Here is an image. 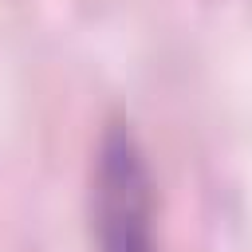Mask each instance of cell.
Here are the masks:
<instances>
[{"mask_svg": "<svg viewBox=\"0 0 252 252\" xmlns=\"http://www.w3.org/2000/svg\"><path fill=\"white\" fill-rule=\"evenodd\" d=\"M91 240L94 252H158L154 177L130 122L110 118L91 161Z\"/></svg>", "mask_w": 252, "mask_h": 252, "instance_id": "1", "label": "cell"}]
</instances>
